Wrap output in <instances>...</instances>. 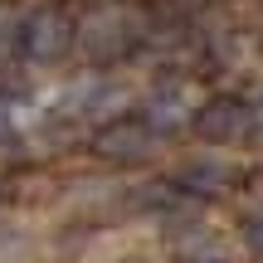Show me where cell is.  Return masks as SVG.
I'll return each mask as SVG.
<instances>
[{
    "label": "cell",
    "instance_id": "obj_1",
    "mask_svg": "<svg viewBox=\"0 0 263 263\" xmlns=\"http://www.w3.org/2000/svg\"><path fill=\"white\" fill-rule=\"evenodd\" d=\"M25 44H29L34 59H54V54H64V44H68V25L59 15H39V20H29Z\"/></svg>",
    "mask_w": 263,
    "mask_h": 263
}]
</instances>
